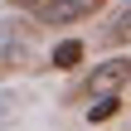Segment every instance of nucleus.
Instances as JSON below:
<instances>
[{
	"instance_id": "f257e3e1",
	"label": "nucleus",
	"mask_w": 131,
	"mask_h": 131,
	"mask_svg": "<svg viewBox=\"0 0 131 131\" xmlns=\"http://www.w3.org/2000/svg\"><path fill=\"white\" fill-rule=\"evenodd\" d=\"M126 83H131V58L117 53V58H102V63L73 88V97H92V102H97V97H122Z\"/></svg>"
},
{
	"instance_id": "20e7f679",
	"label": "nucleus",
	"mask_w": 131,
	"mask_h": 131,
	"mask_svg": "<svg viewBox=\"0 0 131 131\" xmlns=\"http://www.w3.org/2000/svg\"><path fill=\"white\" fill-rule=\"evenodd\" d=\"M19 117H24V92H15V88H0V131L19 126Z\"/></svg>"
},
{
	"instance_id": "7ed1b4c3",
	"label": "nucleus",
	"mask_w": 131,
	"mask_h": 131,
	"mask_svg": "<svg viewBox=\"0 0 131 131\" xmlns=\"http://www.w3.org/2000/svg\"><path fill=\"white\" fill-rule=\"evenodd\" d=\"M107 0H39L34 5V19L49 24V29H63V24H78V19H92Z\"/></svg>"
},
{
	"instance_id": "39448f33",
	"label": "nucleus",
	"mask_w": 131,
	"mask_h": 131,
	"mask_svg": "<svg viewBox=\"0 0 131 131\" xmlns=\"http://www.w3.org/2000/svg\"><path fill=\"white\" fill-rule=\"evenodd\" d=\"M49 63H53V68H63V73H68V68H78V63H83V44H78V39H63V44H53Z\"/></svg>"
},
{
	"instance_id": "0eeeda50",
	"label": "nucleus",
	"mask_w": 131,
	"mask_h": 131,
	"mask_svg": "<svg viewBox=\"0 0 131 131\" xmlns=\"http://www.w3.org/2000/svg\"><path fill=\"white\" fill-rule=\"evenodd\" d=\"M117 112H122V97H97V102L88 107V122H92V126H102V122H112Z\"/></svg>"
},
{
	"instance_id": "6e6552de",
	"label": "nucleus",
	"mask_w": 131,
	"mask_h": 131,
	"mask_svg": "<svg viewBox=\"0 0 131 131\" xmlns=\"http://www.w3.org/2000/svg\"><path fill=\"white\" fill-rule=\"evenodd\" d=\"M15 5H29V10H34V5H39V0H15Z\"/></svg>"
},
{
	"instance_id": "423d86ee",
	"label": "nucleus",
	"mask_w": 131,
	"mask_h": 131,
	"mask_svg": "<svg viewBox=\"0 0 131 131\" xmlns=\"http://www.w3.org/2000/svg\"><path fill=\"white\" fill-rule=\"evenodd\" d=\"M107 44H131V5H122L117 19L107 24Z\"/></svg>"
},
{
	"instance_id": "f03ea898",
	"label": "nucleus",
	"mask_w": 131,
	"mask_h": 131,
	"mask_svg": "<svg viewBox=\"0 0 131 131\" xmlns=\"http://www.w3.org/2000/svg\"><path fill=\"white\" fill-rule=\"evenodd\" d=\"M29 44H34L29 19L0 15V78H5V73H19V68L29 63Z\"/></svg>"
}]
</instances>
